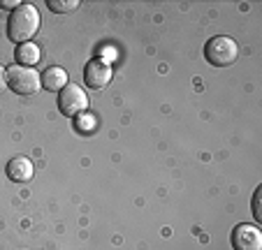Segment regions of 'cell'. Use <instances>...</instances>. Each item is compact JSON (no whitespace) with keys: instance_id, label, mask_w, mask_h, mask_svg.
Segmentation results:
<instances>
[{"instance_id":"6","label":"cell","mask_w":262,"mask_h":250,"mask_svg":"<svg viewBox=\"0 0 262 250\" xmlns=\"http://www.w3.org/2000/svg\"><path fill=\"white\" fill-rule=\"evenodd\" d=\"M230 241L234 250H262V232L255 225H237Z\"/></svg>"},{"instance_id":"12","label":"cell","mask_w":262,"mask_h":250,"mask_svg":"<svg viewBox=\"0 0 262 250\" xmlns=\"http://www.w3.org/2000/svg\"><path fill=\"white\" fill-rule=\"evenodd\" d=\"M260 188L255 190V195H253V216H255V220H262V213H260Z\"/></svg>"},{"instance_id":"2","label":"cell","mask_w":262,"mask_h":250,"mask_svg":"<svg viewBox=\"0 0 262 250\" xmlns=\"http://www.w3.org/2000/svg\"><path fill=\"white\" fill-rule=\"evenodd\" d=\"M204 56H207V60L211 65H216V67H228V65H232L234 60H237L239 47L232 37L216 35V37H211L207 42V47H204Z\"/></svg>"},{"instance_id":"5","label":"cell","mask_w":262,"mask_h":250,"mask_svg":"<svg viewBox=\"0 0 262 250\" xmlns=\"http://www.w3.org/2000/svg\"><path fill=\"white\" fill-rule=\"evenodd\" d=\"M112 72H114V70H112V63H109V60L95 58L84 67V83L89 86V88L100 90V88H104V86L109 83Z\"/></svg>"},{"instance_id":"4","label":"cell","mask_w":262,"mask_h":250,"mask_svg":"<svg viewBox=\"0 0 262 250\" xmlns=\"http://www.w3.org/2000/svg\"><path fill=\"white\" fill-rule=\"evenodd\" d=\"M58 109L70 118H77L89 109V98H86L84 88L68 83L63 90L58 93Z\"/></svg>"},{"instance_id":"3","label":"cell","mask_w":262,"mask_h":250,"mask_svg":"<svg viewBox=\"0 0 262 250\" xmlns=\"http://www.w3.org/2000/svg\"><path fill=\"white\" fill-rule=\"evenodd\" d=\"M7 86H10L16 95H33L40 90L42 79L33 67L14 65V67L7 70Z\"/></svg>"},{"instance_id":"11","label":"cell","mask_w":262,"mask_h":250,"mask_svg":"<svg viewBox=\"0 0 262 250\" xmlns=\"http://www.w3.org/2000/svg\"><path fill=\"white\" fill-rule=\"evenodd\" d=\"M77 125H79L81 132H89L91 128H95V118L93 116H81L79 121H77Z\"/></svg>"},{"instance_id":"10","label":"cell","mask_w":262,"mask_h":250,"mask_svg":"<svg viewBox=\"0 0 262 250\" xmlns=\"http://www.w3.org/2000/svg\"><path fill=\"white\" fill-rule=\"evenodd\" d=\"M49 7L54 12H60V14H65V12H72L79 7V0H49Z\"/></svg>"},{"instance_id":"14","label":"cell","mask_w":262,"mask_h":250,"mask_svg":"<svg viewBox=\"0 0 262 250\" xmlns=\"http://www.w3.org/2000/svg\"><path fill=\"white\" fill-rule=\"evenodd\" d=\"M19 5H21V3H16V0H0V7H14V10H16Z\"/></svg>"},{"instance_id":"7","label":"cell","mask_w":262,"mask_h":250,"mask_svg":"<svg viewBox=\"0 0 262 250\" xmlns=\"http://www.w3.org/2000/svg\"><path fill=\"white\" fill-rule=\"evenodd\" d=\"M7 176L14 183H26L33 178V162L28 157H12L7 162Z\"/></svg>"},{"instance_id":"8","label":"cell","mask_w":262,"mask_h":250,"mask_svg":"<svg viewBox=\"0 0 262 250\" xmlns=\"http://www.w3.org/2000/svg\"><path fill=\"white\" fill-rule=\"evenodd\" d=\"M42 88L51 90V93H58L68 86V72L63 67H47L42 72Z\"/></svg>"},{"instance_id":"1","label":"cell","mask_w":262,"mask_h":250,"mask_svg":"<svg viewBox=\"0 0 262 250\" xmlns=\"http://www.w3.org/2000/svg\"><path fill=\"white\" fill-rule=\"evenodd\" d=\"M40 10L28 3H21L16 10H12L10 19H7V37L16 44H26L40 30Z\"/></svg>"},{"instance_id":"13","label":"cell","mask_w":262,"mask_h":250,"mask_svg":"<svg viewBox=\"0 0 262 250\" xmlns=\"http://www.w3.org/2000/svg\"><path fill=\"white\" fill-rule=\"evenodd\" d=\"M7 88V70L0 65V93Z\"/></svg>"},{"instance_id":"9","label":"cell","mask_w":262,"mask_h":250,"mask_svg":"<svg viewBox=\"0 0 262 250\" xmlns=\"http://www.w3.org/2000/svg\"><path fill=\"white\" fill-rule=\"evenodd\" d=\"M40 56H42L40 47L33 44V42L19 44L16 47V51H14V58H16V63H19L21 67H33V65H37L40 63Z\"/></svg>"}]
</instances>
